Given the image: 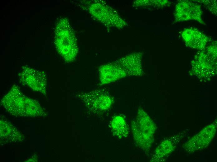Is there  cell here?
I'll return each mask as SVG.
<instances>
[{
    "label": "cell",
    "mask_w": 217,
    "mask_h": 162,
    "mask_svg": "<svg viewBox=\"0 0 217 162\" xmlns=\"http://www.w3.org/2000/svg\"><path fill=\"white\" fill-rule=\"evenodd\" d=\"M6 109L13 115L36 116L44 113L36 101L24 95L17 86L13 85L2 101Z\"/></svg>",
    "instance_id": "obj_1"
},
{
    "label": "cell",
    "mask_w": 217,
    "mask_h": 162,
    "mask_svg": "<svg viewBox=\"0 0 217 162\" xmlns=\"http://www.w3.org/2000/svg\"><path fill=\"white\" fill-rule=\"evenodd\" d=\"M156 125L141 108L138 109L137 117L132 122V129L134 140L144 151H149L154 141Z\"/></svg>",
    "instance_id": "obj_2"
},
{
    "label": "cell",
    "mask_w": 217,
    "mask_h": 162,
    "mask_svg": "<svg viewBox=\"0 0 217 162\" xmlns=\"http://www.w3.org/2000/svg\"><path fill=\"white\" fill-rule=\"evenodd\" d=\"M87 9L95 18L110 27L123 28L126 22L113 8L103 3L95 2L89 4Z\"/></svg>",
    "instance_id": "obj_3"
},
{
    "label": "cell",
    "mask_w": 217,
    "mask_h": 162,
    "mask_svg": "<svg viewBox=\"0 0 217 162\" xmlns=\"http://www.w3.org/2000/svg\"><path fill=\"white\" fill-rule=\"evenodd\" d=\"M77 96L89 109L94 112L107 110L113 102V98L109 94L102 89L81 93Z\"/></svg>",
    "instance_id": "obj_4"
},
{
    "label": "cell",
    "mask_w": 217,
    "mask_h": 162,
    "mask_svg": "<svg viewBox=\"0 0 217 162\" xmlns=\"http://www.w3.org/2000/svg\"><path fill=\"white\" fill-rule=\"evenodd\" d=\"M203 12L200 5L195 1L180 0L177 3L174 12L175 22L196 21L205 25L202 20Z\"/></svg>",
    "instance_id": "obj_5"
},
{
    "label": "cell",
    "mask_w": 217,
    "mask_h": 162,
    "mask_svg": "<svg viewBox=\"0 0 217 162\" xmlns=\"http://www.w3.org/2000/svg\"><path fill=\"white\" fill-rule=\"evenodd\" d=\"M215 123L207 126L185 143L183 147L186 150L191 153L207 147L215 134L217 125Z\"/></svg>",
    "instance_id": "obj_6"
},
{
    "label": "cell",
    "mask_w": 217,
    "mask_h": 162,
    "mask_svg": "<svg viewBox=\"0 0 217 162\" xmlns=\"http://www.w3.org/2000/svg\"><path fill=\"white\" fill-rule=\"evenodd\" d=\"M192 71L203 76H211L216 71V59L203 51L195 56L191 62Z\"/></svg>",
    "instance_id": "obj_7"
},
{
    "label": "cell",
    "mask_w": 217,
    "mask_h": 162,
    "mask_svg": "<svg viewBox=\"0 0 217 162\" xmlns=\"http://www.w3.org/2000/svg\"><path fill=\"white\" fill-rule=\"evenodd\" d=\"M142 55L141 52L131 54L115 62L125 71L127 77L141 76L144 73L142 65Z\"/></svg>",
    "instance_id": "obj_8"
},
{
    "label": "cell",
    "mask_w": 217,
    "mask_h": 162,
    "mask_svg": "<svg viewBox=\"0 0 217 162\" xmlns=\"http://www.w3.org/2000/svg\"><path fill=\"white\" fill-rule=\"evenodd\" d=\"M181 38L186 45L192 49L200 50L205 49L210 39L196 28L184 29L182 31Z\"/></svg>",
    "instance_id": "obj_9"
},
{
    "label": "cell",
    "mask_w": 217,
    "mask_h": 162,
    "mask_svg": "<svg viewBox=\"0 0 217 162\" xmlns=\"http://www.w3.org/2000/svg\"><path fill=\"white\" fill-rule=\"evenodd\" d=\"M127 76L125 71L115 62L103 65L99 69V84H109Z\"/></svg>",
    "instance_id": "obj_10"
},
{
    "label": "cell",
    "mask_w": 217,
    "mask_h": 162,
    "mask_svg": "<svg viewBox=\"0 0 217 162\" xmlns=\"http://www.w3.org/2000/svg\"><path fill=\"white\" fill-rule=\"evenodd\" d=\"M20 77L22 83L34 91L45 94L46 78L44 73L34 70H26Z\"/></svg>",
    "instance_id": "obj_11"
},
{
    "label": "cell",
    "mask_w": 217,
    "mask_h": 162,
    "mask_svg": "<svg viewBox=\"0 0 217 162\" xmlns=\"http://www.w3.org/2000/svg\"><path fill=\"white\" fill-rule=\"evenodd\" d=\"M111 128L115 136L121 138H125L128 134V128L124 118L120 116H115L112 120Z\"/></svg>",
    "instance_id": "obj_12"
},
{
    "label": "cell",
    "mask_w": 217,
    "mask_h": 162,
    "mask_svg": "<svg viewBox=\"0 0 217 162\" xmlns=\"http://www.w3.org/2000/svg\"><path fill=\"white\" fill-rule=\"evenodd\" d=\"M174 149V145L171 142L168 140H165L162 142L156 149L154 158H162L171 153Z\"/></svg>",
    "instance_id": "obj_13"
},
{
    "label": "cell",
    "mask_w": 217,
    "mask_h": 162,
    "mask_svg": "<svg viewBox=\"0 0 217 162\" xmlns=\"http://www.w3.org/2000/svg\"><path fill=\"white\" fill-rule=\"evenodd\" d=\"M195 2L201 3L213 14L217 15V1L216 0H197Z\"/></svg>",
    "instance_id": "obj_14"
},
{
    "label": "cell",
    "mask_w": 217,
    "mask_h": 162,
    "mask_svg": "<svg viewBox=\"0 0 217 162\" xmlns=\"http://www.w3.org/2000/svg\"><path fill=\"white\" fill-rule=\"evenodd\" d=\"M141 2V5L143 6H152L156 7H163L169 4L167 0H142Z\"/></svg>",
    "instance_id": "obj_15"
}]
</instances>
